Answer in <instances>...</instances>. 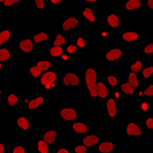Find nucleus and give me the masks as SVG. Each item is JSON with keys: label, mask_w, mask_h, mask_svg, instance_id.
I'll use <instances>...</instances> for the list:
<instances>
[{"label": "nucleus", "mask_w": 153, "mask_h": 153, "mask_svg": "<svg viewBox=\"0 0 153 153\" xmlns=\"http://www.w3.org/2000/svg\"><path fill=\"white\" fill-rule=\"evenodd\" d=\"M144 94H145L146 96H152L153 95V85H150V86L148 87L147 90H146V91H145Z\"/></svg>", "instance_id": "36"}, {"label": "nucleus", "mask_w": 153, "mask_h": 153, "mask_svg": "<svg viewBox=\"0 0 153 153\" xmlns=\"http://www.w3.org/2000/svg\"><path fill=\"white\" fill-rule=\"evenodd\" d=\"M13 153H25V152H24V148L21 147H17L14 150V152Z\"/></svg>", "instance_id": "42"}, {"label": "nucleus", "mask_w": 153, "mask_h": 153, "mask_svg": "<svg viewBox=\"0 0 153 153\" xmlns=\"http://www.w3.org/2000/svg\"><path fill=\"white\" fill-rule=\"evenodd\" d=\"M5 0H0V2H4Z\"/></svg>", "instance_id": "50"}, {"label": "nucleus", "mask_w": 153, "mask_h": 153, "mask_svg": "<svg viewBox=\"0 0 153 153\" xmlns=\"http://www.w3.org/2000/svg\"><path fill=\"white\" fill-rule=\"evenodd\" d=\"M75 152L76 153H86V148L83 146H79L75 148Z\"/></svg>", "instance_id": "35"}, {"label": "nucleus", "mask_w": 153, "mask_h": 153, "mask_svg": "<svg viewBox=\"0 0 153 153\" xmlns=\"http://www.w3.org/2000/svg\"><path fill=\"white\" fill-rule=\"evenodd\" d=\"M18 2H19V0H5L4 4H5V6H11L15 3H18Z\"/></svg>", "instance_id": "40"}, {"label": "nucleus", "mask_w": 153, "mask_h": 153, "mask_svg": "<svg viewBox=\"0 0 153 153\" xmlns=\"http://www.w3.org/2000/svg\"><path fill=\"white\" fill-rule=\"evenodd\" d=\"M153 73V67L151 66L149 68H147L143 70V75L146 78H148V77L151 76V75Z\"/></svg>", "instance_id": "33"}, {"label": "nucleus", "mask_w": 153, "mask_h": 153, "mask_svg": "<svg viewBox=\"0 0 153 153\" xmlns=\"http://www.w3.org/2000/svg\"><path fill=\"white\" fill-rule=\"evenodd\" d=\"M138 38V34L135 32H126L123 34V39L126 41H133Z\"/></svg>", "instance_id": "19"}, {"label": "nucleus", "mask_w": 153, "mask_h": 153, "mask_svg": "<svg viewBox=\"0 0 153 153\" xmlns=\"http://www.w3.org/2000/svg\"><path fill=\"white\" fill-rule=\"evenodd\" d=\"M37 67L41 70H47L50 67V63L49 61H40L37 64Z\"/></svg>", "instance_id": "26"}, {"label": "nucleus", "mask_w": 153, "mask_h": 153, "mask_svg": "<svg viewBox=\"0 0 153 153\" xmlns=\"http://www.w3.org/2000/svg\"><path fill=\"white\" fill-rule=\"evenodd\" d=\"M114 148V146L111 142H104L99 147V150L103 153H107L111 152Z\"/></svg>", "instance_id": "12"}, {"label": "nucleus", "mask_w": 153, "mask_h": 153, "mask_svg": "<svg viewBox=\"0 0 153 153\" xmlns=\"http://www.w3.org/2000/svg\"><path fill=\"white\" fill-rule=\"evenodd\" d=\"M47 38H48V35L46 34H45V33H40V34H36L34 36V41H35L36 43H40L42 41L47 40Z\"/></svg>", "instance_id": "28"}, {"label": "nucleus", "mask_w": 153, "mask_h": 153, "mask_svg": "<svg viewBox=\"0 0 153 153\" xmlns=\"http://www.w3.org/2000/svg\"><path fill=\"white\" fill-rule=\"evenodd\" d=\"M4 147L2 144H0V153H4Z\"/></svg>", "instance_id": "47"}, {"label": "nucleus", "mask_w": 153, "mask_h": 153, "mask_svg": "<svg viewBox=\"0 0 153 153\" xmlns=\"http://www.w3.org/2000/svg\"><path fill=\"white\" fill-rule=\"evenodd\" d=\"M10 38V33L9 31L5 30L3 31L2 33H0V45H3L4 43H5L6 41H8Z\"/></svg>", "instance_id": "20"}, {"label": "nucleus", "mask_w": 153, "mask_h": 153, "mask_svg": "<svg viewBox=\"0 0 153 153\" xmlns=\"http://www.w3.org/2000/svg\"><path fill=\"white\" fill-rule=\"evenodd\" d=\"M41 70H40L39 68L37 66L35 67H32L30 69V72H31V74L33 75V76L34 77H38L41 74Z\"/></svg>", "instance_id": "32"}, {"label": "nucleus", "mask_w": 153, "mask_h": 153, "mask_svg": "<svg viewBox=\"0 0 153 153\" xmlns=\"http://www.w3.org/2000/svg\"><path fill=\"white\" fill-rule=\"evenodd\" d=\"M51 2L54 3V4H57V3H60V0H51Z\"/></svg>", "instance_id": "48"}, {"label": "nucleus", "mask_w": 153, "mask_h": 153, "mask_svg": "<svg viewBox=\"0 0 153 153\" xmlns=\"http://www.w3.org/2000/svg\"><path fill=\"white\" fill-rule=\"evenodd\" d=\"M129 85L132 88L138 87V79L135 73H131L129 75Z\"/></svg>", "instance_id": "16"}, {"label": "nucleus", "mask_w": 153, "mask_h": 153, "mask_svg": "<svg viewBox=\"0 0 153 153\" xmlns=\"http://www.w3.org/2000/svg\"><path fill=\"white\" fill-rule=\"evenodd\" d=\"M76 50V46L75 45H70L68 47V49H67V51L69 52V53H74L75 51Z\"/></svg>", "instance_id": "43"}, {"label": "nucleus", "mask_w": 153, "mask_h": 153, "mask_svg": "<svg viewBox=\"0 0 153 153\" xmlns=\"http://www.w3.org/2000/svg\"><path fill=\"white\" fill-rule=\"evenodd\" d=\"M73 128L78 133H85L88 131V128L83 123H75V124H74Z\"/></svg>", "instance_id": "15"}, {"label": "nucleus", "mask_w": 153, "mask_h": 153, "mask_svg": "<svg viewBox=\"0 0 153 153\" xmlns=\"http://www.w3.org/2000/svg\"><path fill=\"white\" fill-rule=\"evenodd\" d=\"M107 21L111 27H118L119 24H120V21H119L118 17L115 15V14H111V15L109 16L107 19Z\"/></svg>", "instance_id": "18"}, {"label": "nucleus", "mask_w": 153, "mask_h": 153, "mask_svg": "<svg viewBox=\"0 0 153 153\" xmlns=\"http://www.w3.org/2000/svg\"><path fill=\"white\" fill-rule=\"evenodd\" d=\"M55 80H56V75L54 72H47L41 78V83L46 87H49L55 81Z\"/></svg>", "instance_id": "2"}, {"label": "nucleus", "mask_w": 153, "mask_h": 153, "mask_svg": "<svg viewBox=\"0 0 153 153\" xmlns=\"http://www.w3.org/2000/svg\"><path fill=\"white\" fill-rule=\"evenodd\" d=\"M65 43V38L63 37L62 35L60 34H59V35H57V39L55 41V46H60L62 45H64Z\"/></svg>", "instance_id": "29"}, {"label": "nucleus", "mask_w": 153, "mask_h": 153, "mask_svg": "<svg viewBox=\"0 0 153 153\" xmlns=\"http://www.w3.org/2000/svg\"><path fill=\"white\" fill-rule=\"evenodd\" d=\"M107 109L111 117H114L116 114V105L113 99H110L107 102Z\"/></svg>", "instance_id": "8"}, {"label": "nucleus", "mask_w": 153, "mask_h": 153, "mask_svg": "<svg viewBox=\"0 0 153 153\" xmlns=\"http://www.w3.org/2000/svg\"><path fill=\"white\" fill-rule=\"evenodd\" d=\"M10 57L9 52L6 49H2L0 50V61H4L9 60Z\"/></svg>", "instance_id": "23"}, {"label": "nucleus", "mask_w": 153, "mask_h": 153, "mask_svg": "<svg viewBox=\"0 0 153 153\" xmlns=\"http://www.w3.org/2000/svg\"><path fill=\"white\" fill-rule=\"evenodd\" d=\"M18 125H19V127L23 128L24 130H27L28 128L29 127V123L25 118L24 117H20L18 120Z\"/></svg>", "instance_id": "21"}, {"label": "nucleus", "mask_w": 153, "mask_h": 153, "mask_svg": "<svg viewBox=\"0 0 153 153\" xmlns=\"http://www.w3.org/2000/svg\"><path fill=\"white\" fill-rule=\"evenodd\" d=\"M36 5L39 9H44L45 8V3L43 0H36L35 1Z\"/></svg>", "instance_id": "38"}, {"label": "nucleus", "mask_w": 153, "mask_h": 153, "mask_svg": "<svg viewBox=\"0 0 153 153\" xmlns=\"http://www.w3.org/2000/svg\"><path fill=\"white\" fill-rule=\"evenodd\" d=\"M57 153H69V152L67 150H65V149H61V150H60Z\"/></svg>", "instance_id": "46"}, {"label": "nucleus", "mask_w": 153, "mask_h": 153, "mask_svg": "<svg viewBox=\"0 0 153 153\" xmlns=\"http://www.w3.org/2000/svg\"><path fill=\"white\" fill-rule=\"evenodd\" d=\"M87 2H96V0H87Z\"/></svg>", "instance_id": "49"}, {"label": "nucleus", "mask_w": 153, "mask_h": 153, "mask_svg": "<svg viewBox=\"0 0 153 153\" xmlns=\"http://www.w3.org/2000/svg\"><path fill=\"white\" fill-rule=\"evenodd\" d=\"M147 126L149 129H152L153 128V119L152 118H149L147 121Z\"/></svg>", "instance_id": "41"}, {"label": "nucleus", "mask_w": 153, "mask_h": 153, "mask_svg": "<svg viewBox=\"0 0 153 153\" xmlns=\"http://www.w3.org/2000/svg\"><path fill=\"white\" fill-rule=\"evenodd\" d=\"M107 80H108V82L110 83L111 85H114V86H116V85H117V80H116V79L114 76H109L108 77Z\"/></svg>", "instance_id": "34"}, {"label": "nucleus", "mask_w": 153, "mask_h": 153, "mask_svg": "<svg viewBox=\"0 0 153 153\" xmlns=\"http://www.w3.org/2000/svg\"><path fill=\"white\" fill-rule=\"evenodd\" d=\"M83 14H84V16L87 19H89L91 22H94V21L96 20V18H95V16L93 14V12L90 9H88V8L85 9V10L83 12Z\"/></svg>", "instance_id": "25"}, {"label": "nucleus", "mask_w": 153, "mask_h": 153, "mask_svg": "<svg viewBox=\"0 0 153 153\" xmlns=\"http://www.w3.org/2000/svg\"><path fill=\"white\" fill-rule=\"evenodd\" d=\"M141 6H142V4L139 0H129L126 7L128 10H133L136 9H139Z\"/></svg>", "instance_id": "11"}, {"label": "nucleus", "mask_w": 153, "mask_h": 153, "mask_svg": "<svg viewBox=\"0 0 153 153\" xmlns=\"http://www.w3.org/2000/svg\"><path fill=\"white\" fill-rule=\"evenodd\" d=\"M98 141L99 140H98V138L96 136H87V137H85L83 140V142L87 147H91V146H93V145L96 144L98 142Z\"/></svg>", "instance_id": "14"}, {"label": "nucleus", "mask_w": 153, "mask_h": 153, "mask_svg": "<svg viewBox=\"0 0 153 153\" xmlns=\"http://www.w3.org/2000/svg\"><path fill=\"white\" fill-rule=\"evenodd\" d=\"M121 55V51L118 49H115V50H112L110 52H108L107 55H106V58H107L108 60H116L120 58V56Z\"/></svg>", "instance_id": "7"}, {"label": "nucleus", "mask_w": 153, "mask_h": 153, "mask_svg": "<svg viewBox=\"0 0 153 153\" xmlns=\"http://www.w3.org/2000/svg\"><path fill=\"white\" fill-rule=\"evenodd\" d=\"M38 149L41 153H47L49 152V147L47 146L45 142L44 141H40L38 143Z\"/></svg>", "instance_id": "22"}, {"label": "nucleus", "mask_w": 153, "mask_h": 153, "mask_svg": "<svg viewBox=\"0 0 153 153\" xmlns=\"http://www.w3.org/2000/svg\"><path fill=\"white\" fill-rule=\"evenodd\" d=\"M148 5H149V7H150L151 9H153V1L152 0H149V1H148Z\"/></svg>", "instance_id": "45"}, {"label": "nucleus", "mask_w": 153, "mask_h": 153, "mask_svg": "<svg viewBox=\"0 0 153 153\" xmlns=\"http://www.w3.org/2000/svg\"><path fill=\"white\" fill-rule=\"evenodd\" d=\"M2 68V65H1V63H0V69Z\"/></svg>", "instance_id": "51"}, {"label": "nucleus", "mask_w": 153, "mask_h": 153, "mask_svg": "<svg viewBox=\"0 0 153 153\" xmlns=\"http://www.w3.org/2000/svg\"><path fill=\"white\" fill-rule=\"evenodd\" d=\"M77 45L80 47H85V42L83 38H79L78 40H77Z\"/></svg>", "instance_id": "39"}, {"label": "nucleus", "mask_w": 153, "mask_h": 153, "mask_svg": "<svg viewBox=\"0 0 153 153\" xmlns=\"http://www.w3.org/2000/svg\"><path fill=\"white\" fill-rule=\"evenodd\" d=\"M78 24V20L75 18H70L67 20L65 21V23L63 24V29L65 30H69L70 29H73L75 27H76Z\"/></svg>", "instance_id": "6"}, {"label": "nucleus", "mask_w": 153, "mask_h": 153, "mask_svg": "<svg viewBox=\"0 0 153 153\" xmlns=\"http://www.w3.org/2000/svg\"><path fill=\"white\" fill-rule=\"evenodd\" d=\"M64 83L65 85H77L79 84V78L74 74H68L64 78Z\"/></svg>", "instance_id": "4"}, {"label": "nucleus", "mask_w": 153, "mask_h": 153, "mask_svg": "<svg viewBox=\"0 0 153 153\" xmlns=\"http://www.w3.org/2000/svg\"><path fill=\"white\" fill-rule=\"evenodd\" d=\"M142 62L141 61H136V64H134V65H131V69L133 71L135 72L139 71L140 70H142Z\"/></svg>", "instance_id": "31"}, {"label": "nucleus", "mask_w": 153, "mask_h": 153, "mask_svg": "<svg viewBox=\"0 0 153 153\" xmlns=\"http://www.w3.org/2000/svg\"><path fill=\"white\" fill-rule=\"evenodd\" d=\"M61 116L67 121H73L76 118V112L73 109H64L60 112Z\"/></svg>", "instance_id": "3"}, {"label": "nucleus", "mask_w": 153, "mask_h": 153, "mask_svg": "<svg viewBox=\"0 0 153 153\" xmlns=\"http://www.w3.org/2000/svg\"><path fill=\"white\" fill-rule=\"evenodd\" d=\"M142 108L144 111H147L148 109V105L147 104H146V103H143L142 104Z\"/></svg>", "instance_id": "44"}, {"label": "nucleus", "mask_w": 153, "mask_h": 153, "mask_svg": "<svg viewBox=\"0 0 153 153\" xmlns=\"http://www.w3.org/2000/svg\"><path fill=\"white\" fill-rule=\"evenodd\" d=\"M19 101V98L16 96L15 95H10L9 98H8V102L9 103L11 106H14L16 103Z\"/></svg>", "instance_id": "30"}, {"label": "nucleus", "mask_w": 153, "mask_h": 153, "mask_svg": "<svg viewBox=\"0 0 153 153\" xmlns=\"http://www.w3.org/2000/svg\"><path fill=\"white\" fill-rule=\"evenodd\" d=\"M121 90H122L123 91L125 92L126 94H133V92H134L133 88L129 85V83L121 85Z\"/></svg>", "instance_id": "27"}, {"label": "nucleus", "mask_w": 153, "mask_h": 153, "mask_svg": "<svg viewBox=\"0 0 153 153\" xmlns=\"http://www.w3.org/2000/svg\"><path fill=\"white\" fill-rule=\"evenodd\" d=\"M43 101H44V98H42V97H38V98H36L35 100L30 101L29 105V109H32V110L36 109V108L39 107V106H40L41 104L43 103Z\"/></svg>", "instance_id": "17"}, {"label": "nucleus", "mask_w": 153, "mask_h": 153, "mask_svg": "<svg viewBox=\"0 0 153 153\" xmlns=\"http://www.w3.org/2000/svg\"><path fill=\"white\" fill-rule=\"evenodd\" d=\"M55 137H56V132L55 131H51L46 132L45 134V136H44L45 141L44 142L47 143H53L54 141L55 140Z\"/></svg>", "instance_id": "13"}, {"label": "nucleus", "mask_w": 153, "mask_h": 153, "mask_svg": "<svg viewBox=\"0 0 153 153\" xmlns=\"http://www.w3.org/2000/svg\"><path fill=\"white\" fill-rule=\"evenodd\" d=\"M85 82L87 84V87L91 92L93 97L97 96L96 91V73L94 70L89 69L85 73Z\"/></svg>", "instance_id": "1"}, {"label": "nucleus", "mask_w": 153, "mask_h": 153, "mask_svg": "<svg viewBox=\"0 0 153 153\" xmlns=\"http://www.w3.org/2000/svg\"><path fill=\"white\" fill-rule=\"evenodd\" d=\"M63 53V49L60 46H55L50 50V55L52 56H60Z\"/></svg>", "instance_id": "24"}, {"label": "nucleus", "mask_w": 153, "mask_h": 153, "mask_svg": "<svg viewBox=\"0 0 153 153\" xmlns=\"http://www.w3.org/2000/svg\"><path fill=\"white\" fill-rule=\"evenodd\" d=\"M19 46L24 52H30L33 50V43L30 40H25L22 41L19 44Z\"/></svg>", "instance_id": "10"}, {"label": "nucleus", "mask_w": 153, "mask_h": 153, "mask_svg": "<svg viewBox=\"0 0 153 153\" xmlns=\"http://www.w3.org/2000/svg\"><path fill=\"white\" fill-rule=\"evenodd\" d=\"M97 95H99L101 98H106L107 96V89L103 83H98L96 85Z\"/></svg>", "instance_id": "9"}, {"label": "nucleus", "mask_w": 153, "mask_h": 153, "mask_svg": "<svg viewBox=\"0 0 153 153\" xmlns=\"http://www.w3.org/2000/svg\"><path fill=\"white\" fill-rule=\"evenodd\" d=\"M145 53H147V54H152V53H153L152 44L149 45H147L146 48H145Z\"/></svg>", "instance_id": "37"}, {"label": "nucleus", "mask_w": 153, "mask_h": 153, "mask_svg": "<svg viewBox=\"0 0 153 153\" xmlns=\"http://www.w3.org/2000/svg\"><path fill=\"white\" fill-rule=\"evenodd\" d=\"M126 132H127L128 135H134V136H139V135H142V131L134 123H130L128 125Z\"/></svg>", "instance_id": "5"}]
</instances>
